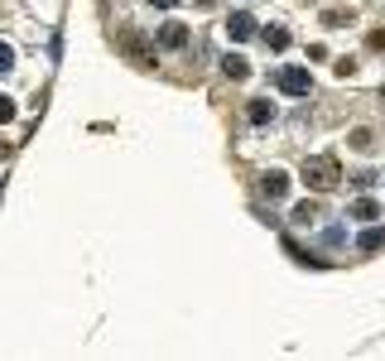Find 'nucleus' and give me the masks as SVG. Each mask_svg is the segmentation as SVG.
I'll list each match as a JSON object with an SVG mask.
<instances>
[{
	"mask_svg": "<svg viewBox=\"0 0 385 361\" xmlns=\"http://www.w3.org/2000/svg\"><path fill=\"white\" fill-rule=\"evenodd\" d=\"M275 87L284 97H308V92H313V78H308V68H279Z\"/></svg>",
	"mask_w": 385,
	"mask_h": 361,
	"instance_id": "2",
	"label": "nucleus"
},
{
	"mask_svg": "<svg viewBox=\"0 0 385 361\" xmlns=\"http://www.w3.org/2000/svg\"><path fill=\"white\" fill-rule=\"evenodd\" d=\"M332 73H337V78H357V58H337Z\"/></svg>",
	"mask_w": 385,
	"mask_h": 361,
	"instance_id": "15",
	"label": "nucleus"
},
{
	"mask_svg": "<svg viewBox=\"0 0 385 361\" xmlns=\"http://www.w3.org/2000/svg\"><path fill=\"white\" fill-rule=\"evenodd\" d=\"M5 73H15V49L0 39V78H5Z\"/></svg>",
	"mask_w": 385,
	"mask_h": 361,
	"instance_id": "14",
	"label": "nucleus"
},
{
	"mask_svg": "<svg viewBox=\"0 0 385 361\" xmlns=\"http://www.w3.org/2000/svg\"><path fill=\"white\" fill-rule=\"evenodd\" d=\"M149 5H154V10H173L178 0H149Z\"/></svg>",
	"mask_w": 385,
	"mask_h": 361,
	"instance_id": "20",
	"label": "nucleus"
},
{
	"mask_svg": "<svg viewBox=\"0 0 385 361\" xmlns=\"http://www.w3.org/2000/svg\"><path fill=\"white\" fill-rule=\"evenodd\" d=\"M159 44L164 49H188V25H178V20L159 25Z\"/></svg>",
	"mask_w": 385,
	"mask_h": 361,
	"instance_id": "5",
	"label": "nucleus"
},
{
	"mask_svg": "<svg viewBox=\"0 0 385 361\" xmlns=\"http://www.w3.org/2000/svg\"><path fill=\"white\" fill-rule=\"evenodd\" d=\"M347 217H352V222H376L381 207H376V197H357V202L347 207Z\"/></svg>",
	"mask_w": 385,
	"mask_h": 361,
	"instance_id": "7",
	"label": "nucleus"
},
{
	"mask_svg": "<svg viewBox=\"0 0 385 361\" xmlns=\"http://www.w3.org/2000/svg\"><path fill=\"white\" fill-rule=\"evenodd\" d=\"M381 246H385V226H371V231H361L357 250H366V255H371V250H381Z\"/></svg>",
	"mask_w": 385,
	"mask_h": 361,
	"instance_id": "10",
	"label": "nucleus"
},
{
	"mask_svg": "<svg viewBox=\"0 0 385 361\" xmlns=\"http://www.w3.org/2000/svg\"><path fill=\"white\" fill-rule=\"evenodd\" d=\"M121 49H126V54L135 58L140 68H154V54L145 49V39H140V34H130V29H126V34H121Z\"/></svg>",
	"mask_w": 385,
	"mask_h": 361,
	"instance_id": "3",
	"label": "nucleus"
},
{
	"mask_svg": "<svg viewBox=\"0 0 385 361\" xmlns=\"http://www.w3.org/2000/svg\"><path fill=\"white\" fill-rule=\"evenodd\" d=\"M10 121H15V102H10V97H0V126H10Z\"/></svg>",
	"mask_w": 385,
	"mask_h": 361,
	"instance_id": "16",
	"label": "nucleus"
},
{
	"mask_svg": "<svg viewBox=\"0 0 385 361\" xmlns=\"http://www.w3.org/2000/svg\"><path fill=\"white\" fill-rule=\"evenodd\" d=\"M294 222H318V202H299V207H294Z\"/></svg>",
	"mask_w": 385,
	"mask_h": 361,
	"instance_id": "13",
	"label": "nucleus"
},
{
	"mask_svg": "<svg viewBox=\"0 0 385 361\" xmlns=\"http://www.w3.org/2000/svg\"><path fill=\"white\" fill-rule=\"evenodd\" d=\"M323 241H328V246H342V241H347V231H342V226H328V236H323Z\"/></svg>",
	"mask_w": 385,
	"mask_h": 361,
	"instance_id": "18",
	"label": "nucleus"
},
{
	"mask_svg": "<svg viewBox=\"0 0 385 361\" xmlns=\"http://www.w3.org/2000/svg\"><path fill=\"white\" fill-rule=\"evenodd\" d=\"M221 73H226L231 82H241V78H246V73H250V63H246V58H241V54H226V58H221Z\"/></svg>",
	"mask_w": 385,
	"mask_h": 361,
	"instance_id": "8",
	"label": "nucleus"
},
{
	"mask_svg": "<svg viewBox=\"0 0 385 361\" xmlns=\"http://www.w3.org/2000/svg\"><path fill=\"white\" fill-rule=\"evenodd\" d=\"M366 49H385V34H381V29H371V34H366Z\"/></svg>",
	"mask_w": 385,
	"mask_h": 361,
	"instance_id": "19",
	"label": "nucleus"
},
{
	"mask_svg": "<svg viewBox=\"0 0 385 361\" xmlns=\"http://www.w3.org/2000/svg\"><path fill=\"white\" fill-rule=\"evenodd\" d=\"M303 183H308L313 193H332V188L342 183V164H337L332 154H313V159H303Z\"/></svg>",
	"mask_w": 385,
	"mask_h": 361,
	"instance_id": "1",
	"label": "nucleus"
},
{
	"mask_svg": "<svg viewBox=\"0 0 385 361\" xmlns=\"http://www.w3.org/2000/svg\"><path fill=\"white\" fill-rule=\"evenodd\" d=\"M342 20H352V10H328L323 15V25H342Z\"/></svg>",
	"mask_w": 385,
	"mask_h": 361,
	"instance_id": "17",
	"label": "nucleus"
},
{
	"mask_svg": "<svg viewBox=\"0 0 385 361\" xmlns=\"http://www.w3.org/2000/svg\"><path fill=\"white\" fill-rule=\"evenodd\" d=\"M5 154H10V145H5V140H0V159H5Z\"/></svg>",
	"mask_w": 385,
	"mask_h": 361,
	"instance_id": "21",
	"label": "nucleus"
},
{
	"mask_svg": "<svg viewBox=\"0 0 385 361\" xmlns=\"http://www.w3.org/2000/svg\"><path fill=\"white\" fill-rule=\"evenodd\" d=\"M265 49H270V54H284V49H289V29L270 25V29H265Z\"/></svg>",
	"mask_w": 385,
	"mask_h": 361,
	"instance_id": "9",
	"label": "nucleus"
},
{
	"mask_svg": "<svg viewBox=\"0 0 385 361\" xmlns=\"http://www.w3.org/2000/svg\"><path fill=\"white\" fill-rule=\"evenodd\" d=\"M226 34H231V39H236V44H246L250 34H255V20H250L246 10H236V15H231V20H226Z\"/></svg>",
	"mask_w": 385,
	"mask_h": 361,
	"instance_id": "6",
	"label": "nucleus"
},
{
	"mask_svg": "<svg viewBox=\"0 0 385 361\" xmlns=\"http://www.w3.org/2000/svg\"><path fill=\"white\" fill-rule=\"evenodd\" d=\"M250 121H255V126L275 121V106H270V102H250Z\"/></svg>",
	"mask_w": 385,
	"mask_h": 361,
	"instance_id": "12",
	"label": "nucleus"
},
{
	"mask_svg": "<svg viewBox=\"0 0 385 361\" xmlns=\"http://www.w3.org/2000/svg\"><path fill=\"white\" fill-rule=\"evenodd\" d=\"M347 145H352L357 154H371V149H376V135H371V130H352V135H347Z\"/></svg>",
	"mask_w": 385,
	"mask_h": 361,
	"instance_id": "11",
	"label": "nucleus"
},
{
	"mask_svg": "<svg viewBox=\"0 0 385 361\" xmlns=\"http://www.w3.org/2000/svg\"><path fill=\"white\" fill-rule=\"evenodd\" d=\"M260 193L270 197V202H279V197L289 193V173H284V169H270V173L260 178Z\"/></svg>",
	"mask_w": 385,
	"mask_h": 361,
	"instance_id": "4",
	"label": "nucleus"
}]
</instances>
